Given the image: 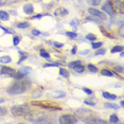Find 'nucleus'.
<instances>
[{"label":"nucleus","mask_w":124,"mask_h":124,"mask_svg":"<svg viewBox=\"0 0 124 124\" xmlns=\"http://www.w3.org/2000/svg\"><path fill=\"white\" fill-rule=\"evenodd\" d=\"M102 95H103V98L107 99V100H116V99H117V95L110 94V93H108V92H106V91H104L102 93Z\"/></svg>","instance_id":"dca6fc26"},{"label":"nucleus","mask_w":124,"mask_h":124,"mask_svg":"<svg viewBox=\"0 0 124 124\" xmlns=\"http://www.w3.org/2000/svg\"><path fill=\"white\" fill-rule=\"evenodd\" d=\"M11 112L15 117H27L31 112V109L26 105H16L11 108Z\"/></svg>","instance_id":"7ed1b4c3"},{"label":"nucleus","mask_w":124,"mask_h":124,"mask_svg":"<svg viewBox=\"0 0 124 124\" xmlns=\"http://www.w3.org/2000/svg\"><path fill=\"white\" fill-rule=\"evenodd\" d=\"M101 74L104 75V77H109V78L115 77V74L112 73V71H110V70H108V69H102L101 70Z\"/></svg>","instance_id":"2eb2a0df"},{"label":"nucleus","mask_w":124,"mask_h":124,"mask_svg":"<svg viewBox=\"0 0 124 124\" xmlns=\"http://www.w3.org/2000/svg\"><path fill=\"white\" fill-rule=\"evenodd\" d=\"M66 35L68 36V37H70V38H75V37L78 36L77 33H74V32H69V31H67V32H66Z\"/></svg>","instance_id":"473e14b6"},{"label":"nucleus","mask_w":124,"mask_h":124,"mask_svg":"<svg viewBox=\"0 0 124 124\" xmlns=\"http://www.w3.org/2000/svg\"><path fill=\"white\" fill-rule=\"evenodd\" d=\"M119 35L121 36V37H123V36H124V33H123V24H121V27H120V30H119Z\"/></svg>","instance_id":"79ce46f5"},{"label":"nucleus","mask_w":124,"mask_h":124,"mask_svg":"<svg viewBox=\"0 0 124 124\" xmlns=\"http://www.w3.org/2000/svg\"><path fill=\"white\" fill-rule=\"evenodd\" d=\"M83 91H85L87 94H89V95H91L92 93H93V91H92L91 89H89V88H86V87H83Z\"/></svg>","instance_id":"c9c22d12"},{"label":"nucleus","mask_w":124,"mask_h":124,"mask_svg":"<svg viewBox=\"0 0 124 124\" xmlns=\"http://www.w3.org/2000/svg\"><path fill=\"white\" fill-rule=\"evenodd\" d=\"M58 122L62 124H73V123L78 122V118H77V116H74V115L67 114V115L61 116L60 119H58Z\"/></svg>","instance_id":"20e7f679"},{"label":"nucleus","mask_w":124,"mask_h":124,"mask_svg":"<svg viewBox=\"0 0 124 124\" xmlns=\"http://www.w3.org/2000/svg\"><path fill=\"white\" fill-rule=\"evenodd\" d=\"M87 20H91V21H94V22H97V23H101V19H98V17L97 18H94V16H90V17H87L86 18Z\"/></svg>","instance_id":"7c9ffc66"},{"label":"nucleus","mask_w":124,"mask_h":124,"mask_svg":"<svg viewBox=\"0 0 124 124\" xmlns=\"http://www.w3.org/2000/svg\"><path fill=\"white\" fill-rule=\"evenodd\" d=\"M31 86V81L29 78H22L20 80H16L15 83H13L12 85L9 87L8 92L10 94H19L26 92Z\"/></svg>","instance_id":"f257e3e1"},{"label":"nucleus","mask_w":124,"mask_h":124,"mask_svg":"<svg viewBox=\"0 0 124 124\" xmlns=\"http://www.w3.org/2000/svg\"><path fill=\"white\" fill-rule=\"evenodd\" d=\"M87 3L90 5H93V7H97L101 3V0H87Z\"/></svg>","instance_id":"cd10ccee"},{"label":"nucleus","mask_w":124,"mask_h":124,"mask_svg":"<svg viewBox=\"0 0 124 124\" xmlns=\"http://www.w3.org/2000/svg\"><path fill=\"white\" fill-rule=\"evenodd\" d=\"M7 2H14V1H18V0H5Z\"/></svg>","instance_id":"09e8293b"},{"label":"nucleus","mask_w":124,"mask_h":124,"mask_svg":"<svg viewBox=\"0 0 124 124\" xmlns=\"http://www.w3.org/2000/svg\"><path fill=\"white\" fill-rule=\"evenodd\" d=\"M105 53H106L105 49H100V50H97V52L94 53V55H104Z\"/></svg>","instance_id":"f704fd0d"},{"label":"nucleus","mask_w":124,"mask_h":124,"mask_svg":"<svg viewBox=\"0 0 124 124\" xmlns=\"http://www.w3.org/2000/svg\"><path fill=\"white\" fill-rule=\"evenodd\" d=\"M53 45H54V46H55L56 48H63V47H64V45H63V44H61V43H57V41H55V43L53 44Z\"/></svg>","instance_id":"37998d69"},{"label":"nucleus","mask_w":124,"mask_h":124,"mask_svg":"<svg viewBox=\"0 0 124 124\" xmlns=\"http://www.w3.org/2000/svg\"><path fill=\"white\" fill-rule=\"evenodd\" d=\"M67 14H68V11L65 9V8H58V9L55 11L54 15L55 16H65V15H67Z\"/></svg>","instance_id":"9b49d317"},{"label":"nucleus","mask_w":124,"mask_h":124,"mask_svg":"<svg viewBox=\"0 0 124 124\" xmlns=\"http://www.w3.org/2000/svg\"><path fill=\"white\" fill-rule=\"evenodd\" d=\"M120 105H121V106H123V105H124V102H123V101H121V103H120Z\"/></svg>","instance_id":"3c124183"},{"label":"nucleus","mask_w":124,"mask_h":124,"mask_svg":"<svg viewBox=\"0 0 124 124\" xmlns=\"http://www.w3.org/2000/svg\"><path fill=\"white\" fill-rule=\"evenodd\" d=\"M88 12L91 14L92 16L98 17L99 19H101V20H107V15H106V14L103 13V12H101V11H99V10H97V9H91V8H89Z\"/></svg>","instance_id":"423d86ee"},{"label":"nucleus","mask_w":124,"mask_h":124,"mask_svg":"<svg viewBox=\"0 0 124 124\" xmlns=\"http://www.w3.org/2000/svg\"><path fill=\"white\" fill-rule=\"evenodd\" d=\"M114 69H115L116 72H120V73L123 72V67H122V66H116Z\"/></svg>","instance_id":"e433bc0d"},{"label":"nucleus","mask_w":124,"mask_h":124,"mask_svg":"<svg viewBox=\"0 0 124 124\" xmlns=\"http://www.w3.org/2000/svg\"><path fill=\"white\" fill-rule=\"evenodd\" d=\"M86 114H91V111L88 110V109H78V110H77V115L80 116L85 122H86L87 118H91V117H89V116H86Z\"/></svg>","instance_id":"1a4fd4ad"},{"label":"nucleus","mask_w":124,"mask_h":124,"mask_svg":"<svg viewBox=\"0 0 124 124\" xmlns=\"http://www.w3.org/2000/svg\"><path fill=\"white\" fill-rule=\"evenodd\" d=\"M102 10H103L106 14H108V15H110V16H114L115 14H116V11H115V9H114V5L111 4L110 1L105 2V4H104L103 7H102Z\"/></svg>","instance_id":"0eeeda50"},{"label":"nucleus","mask_w":124,"mask_h":124,"mask_svg":"<svg viewBox=\"0 0 124 124\" xmlns=\"http://www.w3.org/2000/svg\"><path fill=\"white\" fill-rule=\"evenodd\" d=\"M19 41H20V37H18V36H14L13 37V45L14 46H17L19 44Z\"/></svg>","instance_id":"72a5a7b5"},{"label":"nucleus","mask_w":124,"mask_h":124,"mask_svg":"<svg viewBox=\"0 0 124 124\" xmlns=\"http://www.w3.org/2000/svg\"><path fill=\"white\" fill-rule=\"evenodd\" d=\"M84 103H85L86 105H89V106H94L95 105L94 102H92V101H88V100H85L84 101Z\"/></svg>","instance_id":"ea45409f"},{"label":"nucleus","mask_w":124,"mask_h":124,"mask_svg":"<svg viewBox=\"0 0 124 124\" xmlns=\"http://www.w3.org/2000/svg\"><path fill=\"white\" fill-rule=\"evenodd\" d=\"M5 2H7V1H5V0H0V5L4 4V3H5Z\"/></svg>","instance_id":"de8ad7c7"},{"label":"nucleus","mask_w":124,"mask_h":124,"mask_svg":"<svg viewBox=\"0 0 124 124\" xmlns=\"http://www.w3.org/2000/svg\"><path fill=\"white\" fill-rule=\"evenodd\" d=\"M18 28V29H27V28L30 27V23L28 21H23V22H19V23H17V26H16Z\"/></svg>","instance_id":"f3484780"},{"label":"nucleus","mask_w":124,"mask_h":124,"mask_svg":"<svg viewBox=\"0 0 124 124\" xmlns=\"http://www.w3.org/2000/svg\"><path fill=\"white\" fill-rule=\"evenodd\" d=\"M81 64H82L81 61H74V62H71V63H69L68 67H69V68H71V69H73L74 67H77V66H78V65H81Z\"/></svg>","instance_id":"b1692460"},{"label":"nucleus","mask_w":124,"mask_h":124,"mask_svg":"<svg viewBox=\"0 0 124 124\" xmlns=\"http://www.w3.org/2000/svg\"><path fill=\"white\" fill-rule=\"evenodd\" d=\"M93 123H102V124H106L107 121L105 120H101V119H97V120H93Z\"/></svg>","instance_id":"a19ab883"},{"label":"nucleus","mask_w":124,"mask_h":124,"mask_svg":"<svg viewBox=\"0 0 124 124\" xmlns=\"http://www.w3.org/2000/svg\"><path fill=\"white\" fill-rule=\"evenodd\" d=\"M100 30L102 31V33H103V34L105 35V36H107V37H109V38H115V35H114V34H111L110 32H108L107 30H105L103 27H101V28H100Z\"/></svg>","instance_id":"a211bd4d"},{"label":"nucleus","mask_w":124,"mask_h":124,"mask_svg":"<svg viewBox=\"0 0 124 124\" xmlns=\"http://www.w3.org/2000/svg\"><path fill=\"white\" fill-rule=\"evenodd\" d=\"M109 122H111V123H118V122H119V118H118V116L116 115V114L111 115L110 118H109Z\"/></svg>","instance_id":"393cba45"},{"label":"nucleus","mask_w":124,"mask_h":124,"mask_svg":"<svg viewBox=\"0 0 124 124\" xmlns=\"http://www.w3.org/2000/svg\"><path fill=\"white\" fill-rule=\"evenodd\" d=\"M32 34L35 35V36H38V35L41 34V32H40V31H38V30H36V29H33L32 30Z\"/></svg>","instance_id":"4c0bfd02"},{"label":"nucleus","mask_w":124,"mask_h":124,"mask_svg":"<svg viewBox=\"0 0 124 124\" xmlns=\"http://www.w3.org/2000/svg\"><path fill=\"white\" fill-rule=\"evenodd\" d=\"M0 73L2 75H7V77H11V78H16V74H17V71L15 69L11 68V67H7V66H3L0 70Z\"/></svg>","instance_id":"39448f33"},{"label":"nucleus","mask_w":124,"mask_h":124,"mask_svg":"<svg viewBox=\"0 0 124 124\" xmlns=\"http://www.w3.org/2000/svg\"><path fill=\"white\" fill-rule=\"evenodd\" d=\"M114 9L116 12H119L121 14L124 13V3L123 0H115V7Z\"/></svg>","instance_id":"6e6552de"},{"label":"nucleus","mask_w":124,"mask_h":124,"mask_svg":"<svg viewBox=\"0 0 124 124\" xmlns=\"http://www.w3.org/2000/svg\"><path fill=\"white\" fill-rule=\"evenodd\" d=\"M78 47L77 46H74V47H72V50H71V53L72 54H75V53H77V51H78Z\"/></svg>","instance_id":"a18cd8bd"},{"label":"nucleus","mask_w":124,"mask_h":124,"mask_svg":"<svg viewBox=\"0 0 124 124\" xmlns=\"http://www.w3.org/2000/svg\"><path fill=\"white\" fill-rule=\"evenodd\" d=\"M73 70H74L75 72H78V73H83L84 71H85V67L83 66V65H78V66H77V67H74L73 68Z\"/></svg>","instance_id":"6ab92c4d"},{"label":"nucleus","mask_w":124,"mask_h":124,"mask_svg":"<svg viewBox=\"0 0 124 124\" xmlns=\"http://www.w3.org/2000/svg\"><path fill=\"white\" fill-rule=\"evenodd\" d=\"M7 114H8V109L5 108V107L0 106V117H2V116H5Z\"/></svg>","instance_id":"2f4dec72"},{"label":"nucleus","mask_w":124,"mask_h":124,"mask_svg":"<svg viewBox=\"0 0 124 124\" xmlns=\"http://www.w3.org/2000/svg\"><path fill=\"white\" fill-rule=\"evenodd\" d=\"M89 52V50H86V51H83V52H81V54L82 55H84V54H87V53Z\"/></svg>","instance_id":"49530a36"},{"label":"nucleus","mask_w":124,"mask_h":124,"mask_svg":"<svg viewBox=\"0 0 124 124\" xmlns=\"http://www.w3.org/2000/svg\"><path fill=\"white\" fill-rule=\"evenodd\" d=\"M23 12L26 14H33L34 12V8L31 3H28L26 5H23Z\"/></svg>","instance_id":"f8f14e48"},{"label":"nucleus","mask_w":124,"mask_h":124,"mask_svg":"<svg viewBox=\"0 0 124 124\" xmlns=\"http://www.w3.org/2000/svg\"><path fill=\"white\" fill-rule=\"evenodd\" d=\"M86 38L88 39V40H91V41H93V40H97V36H95L94 34H87L86 35Z\"/></svg>","instance_id":"c756f323"},{"label":"nucleus","mask_w":124,"mask_h":124,"mask_svg":"<svg viewBox=\"0 0 124 124\" xmlns=\"http://www.w3.org/2000/svg\"><path fill=\"white\" fill-rule=\"evenodd\" d=\"M12 62V58L10 57L9 55H3V56H0V63L1 64H9Z\"/></svg>","instance_id":"ddd939ff"},{"label":"nucleus","mask_w":124,"mask_h":124,"mask_svg":"<svg viewBox=\"0 0 124 124\" xmlns=\"http://www.w3.org/2000/svg\"><path fill=\"white\" fill-rule=\"evenodd\" d=\"M1 103H4V99L0 98V104H1Z\"/></svg>","instance_id":"8fccbe9b"},{"label":"nucleus","mask_w":124,"mask_h":124,"mask_svg":"<svg viewBox=\"0 0 124 124\" xmlns=\"http://www.w3.org/2000/svg\"><path fill=\"white\" fill-rule=\"evenodd\" d=\"M19 54H20V60H19L18 64H20L22 61H24L26 58L28 57V53L27 52H22V51H19Z\"/></svg>","instance_id":"bb28decb"},{"label":"nucleus","mask_w":124,"mask_h":124,"mask_svg":"<svg viewBox=\"0 0 124 124\" xmlns=\"http://www.w3.org/2000/svg\"><path fill=\"white\" fill-rule=\"evenodd\" d=\"M0 19H1V20H4V21L9 20L10 19L9 13L5 12V11H0Z\"/></svg>","instance_id":"4468645a"},{"label":"nucleus","mask_w":124,"mask_h":124,"mask_svg":"<svg viewBox=\"0 0 124 124\" xmlns=\"http://www.w3.org/2000/svg\"><path fill=\"white\" fill-rule=\"evenodd\" d=\"M32 105L34 106H38L40 108H45V109H49V110H62V107L57 104L53 103V102H48V101H33Z\"/></svg>","instance_id":"f03ea898"},{"label":"nucleus","mask_w":124,"mask_h":124,"mask_svg":"<svg viewBox=\"0 0 124 124\" xmlns=\"http://www.w3.org/2000/svg\"><path fill=\"white\" fill-rule=\"evenodd\" d=\"M49 97H51L53 99H58V98H63L66 95V92L65 91H61V90H57V91H52V92H50L49 94Z\"/></svg>","instance_id":"9d476101"},{"label":"nucleus","mask_w":124,"mask_h":124,"mask_svg":"<svg viewBox=\"0 0 124 124\" xmlns=\"http://www.w3.org/2000/svg\"><path fill=\"white\" fill-rule=\"evenodd\" d=\"M87 68L89 69V71H91V72H94V73L99 71L98 67H95L93 64H88V65H87Z\"/></svg>","instance_id":"5701e85b"},{"label":"nucleus","mask_w":124,"mask_h":124,"mask_svg":"<svg viewBox=\"0 0 124 124\" xmlns=\"http://www.w3.org/2000/svg\"><path fill=\"white\" fill-rule=\"evenodd\" d=\"M123 46H115V47H112V49L110 50V52L111 53H116V52H121V51H123Z\"/></svg>","instance_id":"4be33fe9"},{"label":"nucleus","mask_w":124,"mask_h":124,"mask_svg":"<svg viewBox=\"0 0 124 124\" xmlns=\"http://www.w3.org/2000/svg\"><path fill=\"white\" fill-rule=\"evenodd\" d=\"M102 45H103V43H101V41H99V43H94V41H92L91 47H92V49H99V48L102 47Z\"/></svg>","instance_id":"c85d7f7f"},{"label":"nucleus","mask_w":124,"mask_h":124,"mask_svg":"<svg viewBox=\"0 0 124 124\" xmlns=\"http://www.w3.org/2000/svg\"><path fill=\"white\" fill-rule=\"evenodd\" d=\"M41 17H43V15H41V14H37L36 16H32L31 19H39V18H41Z\"/></svg>","instance_id":"c03bdc74"},{"label":"nucleus","mask_w":124,"mask_h":124,"mask_svg":"<svg viewBox=\"0 0 124 124\" xmlns=\"http://www.w3.org/2000/svg\"><path fill=\"white\" fill-rule=\"evenodd\" d=\"M57 66H58V64H50V63H47L44 65L45 68H47V67H57Z\"/></svg>","instance_id":"58836bf2"},{"label":"nucleus","mask_w":124,"mask_h":124,"mask_svg":"<svg viewBox=\"0 0 124 124\" xmlns=\"http://www.w3.org/2000/svg\"><path fill=\"white\" fill-rule=\"evenodd\" d=\"M39 53H40V56H41V57L46 58V60H49V58H50V54H49L48 52H46V50L41 49V50H40V52H39Z\"/></svg>","instance_id":"a878e982"},{"label":"nucleus","mask_w":124,"mask_h":124,"mask_svg":"<svg viewBox=\"0 0 124 124\" xmlns=\"http://www.w3.org/2000/svg\"><path fill=\"white\" fill-rule=\"evenodd\" d=\"M60 74L62 75V77H64V78H69L70 73H69L68 70H66V69H64V68H61L60 69Z\"/></svg>","instance_id":"412c9836"},{"label":"nucleus","mask_w":124,"mask_h":124,"mask_svg":"<svg viewBox=\"0 0 124 124\" xmlns=\"http://www.w3.org/2000/svg\"><path fill=\"white\" fill-rule=\"evenodd\" d=\"M104 106H105L106 108H110V109H119V105L114 104V103H105Z\"/></svg>","instance_id":"aec40b11"}]
</instances>
